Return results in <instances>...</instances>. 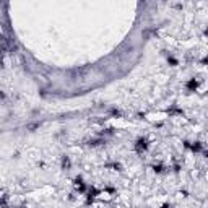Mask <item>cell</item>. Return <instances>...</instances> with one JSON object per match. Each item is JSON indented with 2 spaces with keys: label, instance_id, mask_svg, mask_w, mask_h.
I'll return each instance as SVG.
<instances>
[{
  "label": "cell",
  "instance_id": "4fadbf2b",
  "mask_svg": "<svg viewBox=\"0 0 208 208\" xmlns=\"http://www.w3.org/2000/svg\"><path fill=\"white\" fill-rule=\"evenodd\" d=\"M202 63H208V59H206V57H205V59L202 60Z\"/></svg>",
  "mask_w": 208,
  "mask_h": 208
},
{
  "label": "cell",
  "instance_id": "5b68a950",
  "mask_svg": "<svg viewBox=\"0 0 208 208\" xmlns=\"http://www.w3.org/2000/svg\"><path fill=\"white\" fill-rule=\"evenodd\" d=\"M190 151L192 153H203V143L202 141H192V145H190Z\"/></svg>",
  "mask_w": 208,
  "mask_h": 208
},
{
  "label": "cell",
  "instance_id": "7c38bea8",
  "mask_svg": "<svg viewBox=\"0 0 208 208\" xmlns=\"http://www.w3.org/2000/svg\"><path fill=\"white\" fill-rule=\"evenodd\" d=\"M203 155H205V156L208 158V148H205V150H203Z\"/></svg>",
  "mask_w": 208,
  "mask_h": 208
},
{
  "label": "cell",
  "instance_id": "277c9868",
  "mask_svg": "<svg viewBox=\"0 0 208 208\" xmlns=\"http://www.w3.org/2000/svg\"><path fill=\"white\" fill-rule=\"evenodd\" d=\"M99 193H101V192H99L96 187H90L88 192H86V203H93V202H95V198L99 195Z\"/></svg>",
  "mask_w": 208,
  "mask_h": 208
},
{
  "label": "cell",
  "instance_id": "8fae6325",
  "mask_svg": "<svg viewBox=\"0 0 208 208\" xmlns=\"http://www.w3.org/2000/svg\"><path fill=\"white\" fill-rule=\"evenodd\" d=\"M161 208H173V205H171V203H163Z\"/></svg>",
  "mask_w": 208,
  "mask_h": 208
},
{
  "label": "cell",
  "instance_id": "3957f363",
  "mask_svg": "<svg viewBox=\"0 0 208 208\" xmlns=\"http://www.w3.org/2000/svg\"><path fill=\"white\" fill-rule=\"evenodd\" d=\"M198 86H200V81L197 80L195 76H193V78H189V80L185 81V90L190 91V93L197 91V90H198Z\"/></svg>",
  "mask_w": 208,
  "mask_h": 208
},
{
  "label": "cell",
  "instance_id": "6da1fadb",
  "mask_svg": "<svg viewBox=\"0 0 208 208\" xmlns=\"http://www.w3.org/2000/svg\"><path fill=\"white\" fill-rule=\"evenodd\" d=\"M133 148H135V151L137 153H145V151H148V148H150V141H148V138L146 137H138L137 140H135V145H133Z\"/></svg>",
  "mask_w": 208,
  "mask_h": 208
},
{
  "label": "cell",
  "instance_id": "ba28073f",
  "mask_svg": "<svg viewBox=\"0 0 208 208\" xmlns=\"http://www.w3.org/2000/svg\"><path fill=\"white\" fill-rule=\"evenodd\" d=\"M168 114H169V116H174V114H179V116H182L184 111H182V109H177V107L174 106V107H171V109H168Z\"/></svg>",
  "mask_w": 208,
  "mask_h": 208
},
{
  "label": "cell",
  "instance_id": "7a4b0ae2",
  "mask_svg": "<svg viewBox=\"0 0 208 208\" xmlns=\"http://www.w3.org/2000/svg\"><path fill=\"white\" fill-rule=\"evenodd\" d=\"M73 184H75V189H76L78 193H86L88 189H90L88 185L83 182V177H81V176H76V177H75V181H73Z\"/></svg>",
  "mask_w": 208,
  "mask_h": 208
},
{
  "label": "cell",
  "instance_id": "5bb4252c",
  "mask_svg": "<svg viewBox=\"0 0 208 208\" xmlns=\"http://www.w3.org/2000/svg\"><path fill=\"white\" fill-rule=\"evenodd\" d=\"M205 36H208V30H205Z\"/></svg>",
  "mask_w": 208,
  "mask_h": 208
},
{
  "label": "cell",
  "instance_id": "52a82bcc",
  "mask_svg": "<svg viewBox=\"0 0 208 208\" xmlns=\"http://www.w3.org/2000/svg\"><path fill=\"white\" fill-rule=\"evenodd\" d=\"M168 63H169L171 67H177V65H179V60L176 59L174 55H171V54H169V55H168Z\"/></svg>",
  "mask_w": 208,
  "mask_h": 208
},
{
  "label": "cell",
  "instance_id": "9c48e42d",
  "mask_svg": "<svg viewBox=\"0 0 208 208\" xmlns=\"http://www.w3.org/2000/svg\"><path fill=\"white\" fill-rule=\"evenodd\" d=\"M153 171L159 174V173H163V171H164V166H163V164H153Z\"/></svg>",
  "mask_w": 208,
  "mask_h": 208
},
{
  "label": "cell",
  "instance_id": "8992f818",
  "mask_svg": "<svg viewBox=\"0 0 208 208\" xmlns=\"http://www.w3.org/2000/svg\"><path fill=\"white\" fill-rule=\"evenodd\" d=\"M70 166H72L70 158H68V156H62V168H63V169H70Z\"/></svg>",
  "mask_w": 208,
  "mask_h": 208
},
{
  "label": "cell",
  "instance_id": "30bf717a",
  "mask_svg": "<svg viewBox=\"0 0 208 208\" xmlns=\"http://www.w3.org/2000/svg\"><path fill=\"white\" fill-rule=\"evenodd\" d=\"M111 114H112V116H117V117H119V116H122V112H120L119 109H112V111H111Z\"/></svg>",
  "mask_w": 208,
  "mask_h": 208
}]
</instances>
